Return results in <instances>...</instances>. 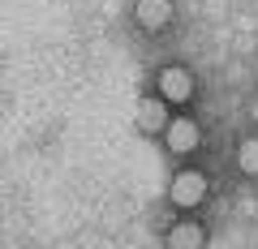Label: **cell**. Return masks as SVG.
<instances>
[{
  "label": "cell",
  "mask_w": 258,
  "mask_h": 249,
  "mask_svg": "<svg viewBox=\"0 0 258 249\" xmlns=\"http://www.w3.org/2000/svg\"><path fill=\"white\" fill-rule=\"evenodd\" d=\"M168 198H172L176 206H185V211H189V206H198L207 198V176L198 172V168H181V172L172 176V189H168Z\"/></svg>",
  "instance_id": "cell-1"
},
{
  "label": "cell",
  "mask_w": 258,
  "mask_h": 249,
  "mask_svg": "<svg viewBox=\"0 0 258 249\" xmlns=\"http://www.w3.org/2000/svg\"><path fill=\"white\" fill-rule=\"evenodd\" d=\"M159 95H164L168 103H185L194 95V77L185 73L181 65H168L164 73H159Z\"/></svg>",
  "instance_id": "cell-2"
},
{
  "label": "cell",
  "mask_w": 258,
  "mask_h": 249,
  "mask_svg": "<svg viewBox=\"0 0 258 249\" xmlns=\"http://www.w3.org/2000/svg\"><path fill=\"white\" fill-rule=\"evenodd\" d=\"M164 142H168V150H176V155H189L198 142H203V133H198V125L194 120H168V129H164Z\"/></svg>",
  "instance_id": "cell-3"
},
{
  "label": "cell",
  "mask_w": 258,
  "mask_h": 249,
  "mask_svg": "<svg viewBox=\"0 0 258 249\" xmlns=\"http://www.w3.org/2000/svg\"><path fill=\"white\" fill-rule=\"evenodd\" d=\"M164 95H151V99L138 103V129L142 133H164L168 129V108H164Z\"/></svg>",
  "instance_id": "cell-4"
},
{
  "label": "cell",
  "mask_w": 258,
  "mask_h": 249,
  "mask_svg": "<svg viewBox=\"0 0 258 249\" xmlns=\"http://www.w3.org/2000/svg\"><path fill=\"white\" fill-rule=\"evenodd\" d=\"M164 245L168 249H203L207 232H203V223H176V228L164 236Z\"/></svg>",
  "instance_id": "cell-5"
},
{
  "label": "cell",
  "mask_w": 258,
  "mask_h": 249,
  "mask_svg": "<svg viewBox=\"0 0 258 249\" xmlns=\"http://www.w3.org/2000/svg\"><path fill=\"white\" fill-rule=\"evenodd\" d=\"M138 22L147 30H159V26H168V18H172V0H138Z\"/></svg>",
  "instance_id": "cell-6"
},
{
  "label": "cell",
  "mask_w": 258,
  "mask_h": 249,
  "mask_svg": "<svg viewBox=\"0 0 258 249\" xmlns=\"http://www.w3.org/2000/svg\"><path fill=\"white\" fill-rule=\"evenodd\" d=\"M237 163H241V172L258 176V133H254V138H245V142H241V150H237Z\"/></svg>",
  "instance_id": "cell-7"
}]
</instances>
